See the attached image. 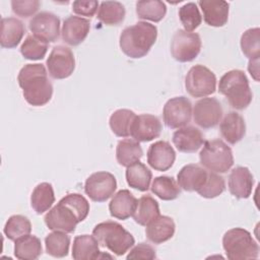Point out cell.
<instances>
[{"instance_id":"obj_45","label":"cell","mask_w":260,"mask_h":260,"mask_svg":"<svg viewBox=\"0 0 260 260\" xmlns=\"http://www.w3.org/2000/svg\"><path fill=\"white\" fill-rule=\"evenodd\" d=\"M99 7L98 1H74L72 3V11L81 16L91 17L94 15Z\"/></svg>"},{"instance_id":"obj_5","label":"cell","mask_w":260,"mask_h":260,"mask_svg":"<svg viewBox=\"0 0 260 260\" xmlns=\"http://www.w3.org/2000/svg\"><path fill=\"white\" fill-rule=\"evenodd\" d=\"M222 247L230 260L256 259L259 256L257 242L247 230L242 228L225 232L222 237Z\"/></svg>"},{"instance_id":"obj_31","label":"cell","mask_w":260,"mask_h":260,"mask_svg":"<svg viewBox=\"0 0 260 260\" xmlns=\"http://www.w3.org/2000/svg\"><path fill=\"white\" fill-rule=\"evenodd\" d=\"M55 202V194L50 183H40L32 191L30 196V205L38 214L48 211Z\"/></svg>"},{"instance_id":"obj_43","label":"cell","mask_w":260,"mask_h":260,"mask_svg":"<svg viewBox=\"0 0 260 260\" xmlns=\"http://www.w3.org/2000/svg\"><path fill=\"white\" fill-rule=\"evenodd\" d=\"M41 2L38 0H13L11 1L12 11L20 17H29L40 8Z\"/></svg>"},{"instance_id":"obj_14","label":"cell","mask_w":260,"mask_h":260,"mask_svg":"<svg viewBox=\"0 0 260 260\" xmlns=\"http://www.w3.org/2000/svg\"><path fill=\"white\" fill-rule=\"evenodd\" d=\"M49 230L64 233H73L79 222L76 214L63 202L59 201L54 207L49 209L44 217Z\"/></svg>"},{"instance_id":"obj_18","label":"cell","mask_w":260,"mask_h":260,"mask_svg":"<svg viewBox=\"0 0 260 260\" xmlns=\"http://www.w3.org/2000/svg\"><path fill=\"white\" fill-rule=\"evenodd\" d=\"M90 29L89 20L80 16L67 17L62 26V40L70 46H78L87 37Z\"/></svg>"},{"instance_id":"obj_32","label":"cell","mask_w":260,"mask_h":260,"mask_svg":"<svg viewBox=\"0 0 260 260\" xmlns=\"http://www.w3.org/2000/svg\"><path fill=\"white\" fill-rule=\"evenodd\" d=\"M136 114L128 109L115 111L109 120V125L113 133L118 137H128L131 135V128L136 118Z\"/></svg>"},{"instance_id":"obj_34","label":"cell","mask_w":260,"mask_h":260,"mask_svg":"<svg viewBox=\"0 0 260 260\" xmlns=\"http://www.w3.org/2000/svg\"><path fill=\"white\" fill-rule=\"evenodd\" d=\"M151 192L165 201L174 200L181 194V188L173 177L159 176L154 178L151 184Z\"/></svg>"},{"instance_id":"obj_1","label":"cell","mask_w":260,"mask_h":260,"mask_svg":"<svg viewBox=\"0 0 260 260\" xmlns=\"http://www.w3.org/2000/svg\"><path fill=\"white\" fill-rule=\"evenodd\" d=\"M24 100L34 107L48 104L53 95V85L43 64H26L17 76Z\"/></svg>"},{"instance_id":"obj_33","label":"cell","mask_w":260,"mask_h":260,"mask_svg":"<svg viewBox=\"0 0 260 260\" xmlns=\"http://www.w3.org/2000/svg\"><path fill=\"white\" fill-rule=\"evenodd\" d=\"M126 10L118 1H104L100 4L98 19L107 25H119L125 18Z\"/></svg>"},{"instance_id":"obj_36","label":"cell","mask_w":260,"mask_h":260,"mask_svg":"<svg viewBox=\"0 0 260 260\" xmlns=\"http://www.w3.org/2000/svg\"><path fill=\"white\" fill-rule=\"evenodd\" d=\"M46 252L56 258H63L68 255L70 237L67 233L54 231L45 238Z\"/></svg>"},{"instance_id":"obj_9","label":"cell","mask_w":260,"mask_h":260,"mask_svg":"<svg viewBox=\"0 0 260 260\" xmlns=\"http://www.w3.org/2000/svg\"><path fill=\"white\" fill-rule=\"evenodd\" d=\"M117 189V181L109 172H96L85 181L84 192L94 202H105L112 197Z\"/></svg>"},{"instance_id":"obj_41","label":"cell","mask_w":260,"mask_h":260,"mask_svg":"<svg viewBox=\"0 0 260 260\" xmlns=\"http://www.w3.org/2000/svg\"><path fill=\"white\" fill-rule=\"evenodd\" d=\"M225 190L224 179L217 173L208 172L204 185L197 191V193L207 199L215 198L219 196Z\"/></svg>"},{"instance_id":"obj_11","label":"cell","mask_w":260,"mask_h":260,"mask_svg":"<svg viewBox=\"0 0 260 260\" xmlns=\"http://www.w3.org/2000/svg\"><path fill=\"white\" fill-rule=\"evenodd\" d=\"M46 64L52 78L65 79L69 77L75 69V58L71 49L58 45L52 49Z\"/></svg>"},{"instance_id":"obj_10","label":"cell","mask_w":260,"mask_h":260,"mask_svg":"<svg viewBox=\"0 0 260 260\" xmlns=\"http://www.w3.org/2000/svg\"><path fill=\"white\" fill-rule=\"evenodd\" d=\"M164 122L171 129L187 126L192 117V104L186 96L170 99L164 106Z\"/></svg>"},{"instance_id":"obj_19","label":"cell","mask_w":260,"mask_h":260,"mask_svg":"<svg viewBox=\"0 0 260 260\" xmlns=\"http://www.w3.org/2000/svg\"><path fill=\"white\" fill-rule=\"evenodd\" d=\"M254 186V178L246 167H237L229 176V190L238 199L250 197Z\"/></svg>"},{"instance_id":"obj_15","label":"cell","mask_w":260,"mask_h":260,"mask_svg":"<svg viewBox=\"0 0 260 260\" xmlns=\"http://www.w3.org/2000/svg\"><path fill=\"white\" fill-rule=\"evenodd\" d=\"M161 129V123L156 116L151 114H141L136 116L131 128L130 136L138 142H147L159 137Z\"/></svg>"},{"instance_id":"obj_24","label":"cell","mask_w":260,"mask_h":260,"mask_svg":"<svg viewBox=\"0 0 260 260\" xmlns=\"http://www.w3.org/2000/svg\"><path fill=\"white\" fill-rule=\"evenodd\" d=\"M176 225L172 217L159 215L146 225L145 235L153 244H161L173 238Z\"/></svg>"},{"instance_id":"obj_38","label":"cell","mask_w":260,"mask_h":260,"mask_svg":"<svg viewBox=\"0 0 260 260\" xmlns=\"http://www.w3.org/2000/svg\"><path fill=\"white\" fill-rule=\"evenodd\" d=\"M241 49L243 54L250 60L260 57V29L259 27L249 28L241 37Z\"/></svg>"},{"instance_id":"obj_42","label":"cell","mask_w":260,"mask_h":260,"mask_svg":"<svg viewBox=\"0 0 260 260\" xmlns=\"http://www.w3.org/2000/svg\"><path fill=\"white\" fill-rule=\"evenodd\" d=\"M60 201L72 209V211L76 214L79 222L83 221L88 215L89 203L81 194L71 193L63 197Z\"/></svg>"},{"instance_id":"obj_8","label":"cell","mask_w":260,"mask_h":260,"mask_svg":"<svg viewBox=\"0 0 260 260\" xmlns=\"http://www.w3.org/2000/svg\"><path fill=\"white\" fill-rule=\"evenodd\" d=\"M201 46L202 43L198 34L178 29L171 42V54L179 62H191L199 55Z\"/></svg>"},{"instance_id":"obj_39","label":"cell","mask_w":260,"mask_h":260,"mask_svg":"<svg viewBox=\"0 0 260 260\" xmlns=\"http://www.w3.org/2000/svg\"><path fill=\"white\" fill-rule=\"evenodd\" d=\"M48 51V43L38 39L34 35L27 36L20 47L21 55L27 60H42Z\"/></svg>"},{"instance_id":"obj_29","label":"cell","mask_w":260,"mask_h":260,"mask_svg":"<svg viewBox=\"0 0 260 260\" xmlns=\"http://www.w3.org/2000/svg\"><path fill=\"white\" fill-rule=\"evenodd\" d=\"M143 151L138 141L135 139L120 140L116 147V158L120 166L129 167L142 157Z\"/></svg>"},{"instance_id":"obj_27","label":"cell","mask_w":260,"mask_h":260,"mask_svg":"<svg viewBox=\"0 0 260 260\" xmlns=\"http://www.w3.org/2000/svg\"><path fill=\"white\" fill-rule=\"evenodd\" d=\"M152 179L151 171L141 161H136L126 169L127 184L138 191L145 192L150 187Z\"/></svg>"},{"instance_id":"obj_2","label":"cell","mask_w":260,"mask_h":260,"mask_svg":"<svg viewBox=\"0 0 260 260\" xmlns=\"http://www.w3.org/2000/svg\"><path fill=\"white\" fill-rule=\"evenodd\" d=\"M157 38V28L146 21L127 26L120 35L119 45L122 52L132 58L139 59L148 54Z\"/></svg>"},{"instance_id":"obj_23","label":"cell","mask_w":260,"mask_h":260,"mask_svg":"<svg viewBox=\"0 0 260 260\" xmlns=\"http://www.w3.org/2000/svg\"><path fill=\"white\" fill-rule=\"evenodd\" d=\"M137 205V199L127 189L117 192L109 203L110 214L118 219L125 220L132 216Z\"/></svg>"},{"instance_id":"obj_4","label":"cell","mask_w":260,"mask_h":260,"mask_svg":"<svg viewBox=\"0 0 260 260\" xmlns=\"http://www.w3.org/2000/svg\"><path fill=\"white\" fill-rule=\"evenodd\" d=\"M92 235L101 246L108 248L118 256L124 255L135 244L133 236L120 223L113 220L98 223L92 230Z\"/></svg>"},{"instance_id":"obj_13","label":"cell","mask_w":260,"mask_h":260,"mask_svg":"<svg viewBox=\"0 0 260 260\" xmlns=\"http://www.w3.org/2000/svg\"><path fill=\"white\" fill-rule=\"evenodd\" d=\"M194 122L203 129L214 128L222 117L220 103L214 98H203L197 101L192 110Z\"/></svg>"},{"instance_id":"obj_28","label":"cell","mask_w":260,"mask_h":260,"mask_svg":"<svg viewBox=\"0 0 260 260\" xmlns=\"http://www.w3.org/2000/svg\"><path fill=\"white\" fill-rule=\"evenodd\" d=\"M159 215L157 201L150 195H143L137 200V205L132 216L136 223L146 226Z\"/></svg>"},{"instance_id":"obj_46","label":"cell","mask_w":260,"mask_h":260,"mask_svg":"<svg viewBox=\"0 0 260 260\" xmlns=\"http://www.w3.org/2000/svg\"><path fill=\"white\" fill-rule=\"evenodd\" d=\"M259 59H254V60H250L249 61V65H248V70L251 74V76L258 81L259 80Z\"/></svg>"},{"instance_id":"obj_16","label":"cell","mask_w":260,"mask_h":260,"mask_svg":"<svg viewBox=\"0 0 260 260\" xmlns=\"http://www.w3.org/2000/svg\"><path fill=\"white\" fill-rule=\"evenodd\" d=\"M176 159V152L168 141L158 140L147 150V162L155 171L165 172L172 168Z\"/></svg>"},{"instance_id":"obj_37","label":"cell","mask_w":260,"mask_h":260,"mask_svg":"<svg viewBox=\"0 0 260 260\" xmlns=\"http://www.w3.org/2000/svg\"><path fill=\"white\" fill-rule=\"evenodd\" d=\"M3 232L9 240L15 242L17 239L30 234L31 223L26 216L14 214L7 219Z\"/></svg>"},{"instance_id":"obj_44","label":"cell","mask_w":260,"mask_h":260,"mask_svg":"<svg viewBox=\"0 0 260 260\" xmlns=\"http://www.w3.org/2000/svg\"><path fill=\"white\" fill-rule=\"evenodd\" d=\"M154 258H156L154 248L151 245L146 243H139L127 255L128 260H132V259L152 260Z\"/></svg>"},{"instance_id":"obj_22","label":"cell","mask_w":260,"mask_h":260,"mask_svg":"<svg viewBox=\"0 0 260 260\" xmlns=\"http://www.w3.org/2000/svg\"><path fill=\"white\" fill-rule=\"evenodd\" d=\"M219 131L230 144L241 141L246 134V123L244 118L237 112H229L223 117L219 125Z\"/></svg>"},{"instance_id":"obj_30","label":"cell","mask_w":260,"mask_h":260,"mask_svg":"<svg viewBox=\"0 0 260 260\" xmlns=\"http://www.w3.org/2000/svg\"><path fill=\"white\" fill-rule=\"evenodd\" d=\"M41 240L34 235L23 236L15 241L14 256L21 260H35L42 254Z\"/></svg>"},{"instance_id":"obj_20","label":"cell","mask_w":260,"mask_h":260,"mask_svg":"<svg viewBox=\"0 0 260 260\" xmlns=\"http://www.w3.org/2000/svg\"><path fill=\"white\" fill-rule=\"evenodd\" d=\"M208 172L197 164L184 166L177 175V182L185 191H198L205 183Z\"/></svg>"},{"instance_id":"obj_12","label":"cell","mask_w":260,"mask_h":260,"mask_svg":"<svg viewBox=\"0 0 260 260\" xmlns=\"http://www.w3.org/2000/svg\"><path fill=\"white\" fill-rule=\"evenodd\" d=\"M28 27L38 39L48 44L54 43L60 35V19L52 12L43 11L32 16L28 22Z\"/></svg>"},{"instance_id":"obj_17","label":"cell","mask_w":260,"mask_h":260,"mask_svg":"<svg viewBox=\"0 0 260 260\" xmlns=\"http://www.w3.org/2000/svg\"><path fill=\"white\" fill-rule=\"evenodd\" d=\"M172 140L176 148L185 153L196 152L205 142L202 132L194 126L179 128L174 132Z\"/></svg>"},{"instance_id":"obj_3","label":"cell","mask_w":260,"mask_h":260,"mask_svg":"<svg viewBox=\"0 0 260 260\" xmlns=\"http://www.w3.org/2000/svg\"><path fill=\"white\" fill-rule=\"evenodd\" d=\"M218 91L223 94L229 105L236 110L246 109L252 102V90L244 71L234 69L225 72L218 84Z\"/></svg>"},{"instance_id":"obj_7","label":"cell","mask_w":260,"mask_h":260,"mask_svg":"<svg viewBox=\"0 0 260 260\" xmlns=\"http://www.w3.org/2000/svg\"><path fill=\"white\" fill-rule=\"evenodd\" d=\"M185 87L193 98L210 95L216 89L215 74L203 65H195L190 68L185 77Z\"/></svg>"},{"instance_id":"obj_26","label":"cell","mask_w":260,"mask_h":260,"mask_svg":"<svg viewBox=\"0 0 260 260\" xmlns=\"http://www.w3.org/2000/svg\"><path fill=\"white\" fill-rule=\"evenodd\" d=\"M99 242L92 235H80L74 238L72 258L75 260H93L100 258Z\"/></svg>"},{"instance_id":"obj_35","label":"cell","mask_w":260,"mask_h":260,"mask_svg":"<svg viewBox=\"0 0 260 260\" xmlns=\"http://www.w3.org/2000/svg\"><path fill=\"white\" fill-rule=\"evenodd\" d=\"M167 13V6L158 0H142L136 2L137 17L153 22L160 21Z\"/></svg>"},{"instance_id":"obj_25","label":"cell","mask_w":260,"mask_h":260,"mask_svg":"<svg viewBox=\"0 0 260 260\" xmlns=\"http://www.w3.org/2000/svg\"><path fill=\"white\" fill-rule=\"evenodd\" d=\"M25 32L24 24L15 17H4L1 20L0 44L2 48L13 49L22 40Z\"/></svg>"},{"instance_id":"obj_21","label":"cell","mask_w":260,"mask_h":260,"mask_svg":"<svg viewBox=\"0 0 260 260\" xmlns=\"http://www.w3.org/2000/svg\"><path fill=\"white\" fill-rule=\"evenodd\" d=\"M204 21L214 27L223 26L229 19V3L223 0H201L198 2Z\"/></svg>"},{"instance_id":"obj_6","label":"cell","mask_w":260,"mask_h":260,"mask_svg":"<svg viewBox=\"0 0 260 260\" xmlns=\"http://www.w3.org/2000/svg\"><path fill=\"white\" fill-rule=\"evenodd\" d=\"M199 159L203 168L213 173H226L234 165L233 151L221 139L205 141Z\"/></svg>"},{"instance_id":"obj_40","label":"cell","mask_w":260,"mask_h":260,"mask_svg":"<svg viewBox=\"0 0 260 260\" xmlns=\"http://www.w3.org/2000/svg\"><path fill=\"white\" fill-rule=\"evenodd\" d=\"M179 17L184 26V30L192 32L202 22V16L199 12L197 4L189 2L179 8Z\"/></svg>"}]
</instances>
